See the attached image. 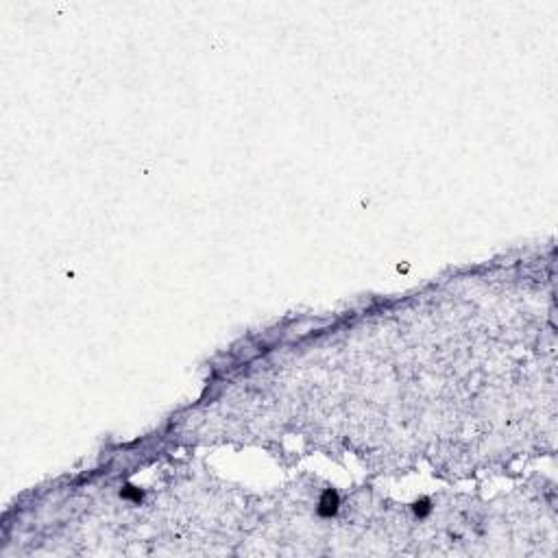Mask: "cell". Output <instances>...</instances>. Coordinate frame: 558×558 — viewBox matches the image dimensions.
<instances>
[{
	"mask_svg": "<svg viewBox=\"0 0 558 558\" xmlns=\"http://www.w3.org/2000/svg\"><path fill=\"white\" fill-rule=\"evenodd\" d=\"M321 515H334L336 513V508H338V497H336V493H332V491H329V493L325 495V500L321 502Z\"/></svg>",
	"mask_w": 558,
	"mask_h": 558,
	"instance_id": "obj_1",
	"label": "cell"
}]
</instances>
